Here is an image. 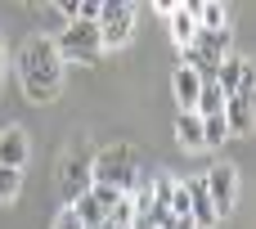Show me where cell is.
<instances>
[{
  "label": "cell",
  "instance_id": "6da1fadb",
  "mask_svg": "<svg viewBox=\"0 0 256 229\" xmlns=\"http://www.w3.org/2000/svg\"><path fill=\"white\" fill-rule=\"evenodd\" d=\"M18 76H22V90H27V99H32V104H50V99L58 94L63 63H58V54H54V40H50V36H32V40H27Z\"/></svg>",
  "mask_w": 256,
  "mask_h": 229
},
{
  "label": "cell",
  "instance_id": "9a60e30c",
  "mask_svg": "<svg viewBox=\"0 0 256 229\" xmlns=\"http://www.w3.org/2000/svg\"><path fill=\"white\" fill-rule=\"evenodd\" d=\"M104 225H117V229H130V225H135V207H130V194H126L117 207H108V220H104Z\"/></svg>",
  "mask_w": 256,
  "mask_h": 229
},
{
  "label": "cell",
  "instance_id": "5bb4252c",
  "mask_svg": "<svg viewBox=\"0 0 256 229\" xmlns=\"http://www.w3.org/2000/svg\"><path fill=\"white\" fill-rule=\"evenodd\" d=\"M234 135H230V126H225V117H202V148H220V144H230Z\"/></svg>",
  "mask_w": 256,
  "mask_h": 229
},
{
  "label": "cell",
  "instance_id": "d6986e66",
  "mask_svg": "<svg viewBox=\"0 0 256 229\" xmlns=\"http://www.w3.org/2000/svg\"><path fill=\"white\" fill-rule=\"evenodd\" d=\"M58 14H63L68 22H76V0H63V4H58Z\"/></svg>",
  "mask_w": 256,
  "mask_h": 229
},
{
  "label": "cell",
  "instance_id": "5b68a950",
  "mask_svg": "<svg viewBox=\"0 0 256 229\" xmlns=\"http://www.w3.org/2000/svg\"><path fill=\"white\" fill-rule=\"evenodd\" d=\"M202 184H207V198H212L216 216H230V212H234V194H238L234 166H212V171L202 176Z\"/></svg>",
  "mask_w": 256,
  "mask_h": 229
},
{
  "label": "cell",
  "instance_id": "e0dca14e",
  "mask_svg": "<svg viewBox=\"0 0 256 229\" xmlns=\"http://www.w3.org/2000/svg\"><path fill=\"white\" fill-rule=\"evenodd\" d=\"M153 207H166V212H171V180H166V176L153 184Z\"/></svg>",
  "mask_w": 256,
  "mask_h": 229
},
{
  "label": "cell",
  "instance_id": "4fadbf2b",
  "mask_svg": "<svg viewBox=\"0 0 256 229\" xmlns=\"http://www.w3.org/2000/svg\"><path fill=\"white\" fill-rule=\"evenodd\" d=\"M189 45H198V50H207V54L225 58V54H230V27H225V32H194V40H189Z\"/></svg>",
  "mask_w": 256,
  "mask_h": 229
},
{
  "label": "cell",
  "instance_id": "7c38bea8",
  "mask_svg": "<svg viewBox=\"0 0 256 229\" xmlns=\"http://www.w3.org/2000/svg\"><path fill=\"white\" fill-rule=\"evenodd\" d=\"M176 135H180V148H202V117H194V112H180L176 117Z\"/></svg>",
  "mask_w": 256,
  "mask_h": 229
},
{
  "label": "cell",
  "instance_id": "277c9868",
  "mask_svg": "<svg viewBox=\"0 0 256 229\" xmlns=\"http://www.w3.org/2000/svg\"><path fill=\"white\" fill-rule=\"evenodd\" d=\"M212 81L220 86V94H225V99H230V94H252V68H248V58L225 54V58H220V68L212 72Z\"/></svg>",
  "mask_w": 256,
  "mask_h": 229
},
{
  "label": "cell",
  "instance_id": "30bf717a",
  "mask_svg": "<svg viewBox=\"0 0 256 229\" xmlns=\"http://www.w3.org/2000/svg\"><path fill=\"white\" fill-rule=\"evenodd\" d=\"M198 90H202V76L194 68H176V104H180V112H194Z\"/></svg>",
  "mask_w": 256,
  "mask_h": 229
},
{
  "label": "cell",
  "instance_id": "9c48e42d",
  "mask_svg": "<svg viewBox=\"0 0 256 229\" xmlns=\"http://www.w3.org/2000/svg\"><path fill=\"white\" fill-rule=\"evenodd\" d=\"M184 189H189V207H194L189 216H194V225H198V229H212L220 216H216V207H212V198H207V184H202V180H189Z\"/></svg>",
  "mask_w": 256,
  "mask_h": 229
},
{
  "label": "cell",
  "instance_id": "3957f363",
  "mask_svg": "<svg viewBox=\"0 0 256 229\" xmlns=\"http://www.w3.org/2000/svg\"><path fill=\"white\" fill-rule=\"evenodd\" d=\"M99 40H104V50H117V45H126V36H130V27H135V9L130 4H122V0H104L99 4Z\"/></svg>",
  "mask_w": 256,
  "mask_h": 229
},
{
  "label": "cell",
  "instance_id": "8992f818",
  "mask_svg": "<svg viewBox=\"0 0 256 229\" xmlns=\"http://www.w3.org/2000/svg\"><path fill=\"white\" fill-rule=\"evenodd\" d=\"M225 126L230 135H252V122H256V108H252V94H230L225 99Z\"/></svg>",
  "mask_w": 256,
  "mask_h": 229
},
{
  "label": "cell",
  "instance_id": "7a4b0ae2",
  "mask_svg": "<svg viewBox=\"0 0 256 229\" xmlns=\"http://www.w3.org/2000/svg\"><path fill=\"white\" fill-rule=\"evenodd\" d=\"M99 50H104V40H99L94 22H68L58 32V40H54V54L68 58V63H94Z\"/></svg>",
  "mask_w": 256,
  "mask_h": 229
},
{
  "label": "cell",
  "instance_id": "ac0fdd59",
  "mask_svg": "<svg viewBox=\"0 0 256 229\" xmlns=\"http://www.w3.org/2000/svg\"><path fill=\"white\" fill-rule=\"evenodd\" d=\"M54 229H81V220H76L72 212H58V220H54Z\"/></svg>",
  "mask_w": 256,
  "mask_h": 229
},
{
  "label": "cell",
  "instance_id": "2e32d148",
  "mask_svg": "<svg viewBox=\"0 0 256 229\" xmlns=\"http://www.w3.org/2000/svg\"><path fill=\"white\" fill-rule=\"evenodd\" d=\"M18 189H22V171L0 166V202H14V198H18Z\"/></svg>",
  "mask_w": 256,
  "mask_h": 229
},
{
  "label": "cell",
  "instance_id": "44dd1931",
  "mask_svg": "<svg viewBox=\"0 0 256 229\" xmlns=\"http://www.w3.org/2000/svg\"><path fill=\"white\" fill-rule=\"evenodd\" d=\"M194 229H198V225H194Z\"/></svg>",
  "mask_w": 256,
  "mask_h": 229
},
{
  "label": "cell",
  "instance_id": "ba28073f",
  "mask_svg": "<svg viewBox=\"0 0 256 229\" xmlns=\"http://www.w3.org/2000/svg\"><path fill=\"white\" fill-rule=\"evenodd\" d=\"M166 22H171V36H176V45L184 50L189 40H194V32H198V14H194V4H166Z\"/></svg>",
  "mask_w": 256,
  "mask_h": 229
},
{
  "label": "cell",
  "instance_id": "ffe728a7",
  "mask_svg": "<svg viewBox=\"0 0 256 229\" xmlns=\"http://www.w3.org/2000/svg\"><path fill=\"white\" fill-rule=\"evenodd\" d=\"M0 76H4V54H0Z\"/></svg>",
  "mask_w": 256,
  "mask_h": 229
},
{
  "label": "cell",
  "instance_id": "52a82bcc",
  "mask_svg": "<svg viewBox=\"0 0 256 229\" xmlns=\"http://www.w3.org/2000/svg\"><path fill=\"white\" fill-rule=\"evenodd\" d=\"M22 162H27V130L22 126H4L0 130V166L22 171Z\"/></svg>",
  "mask_w": 256,
  "mask_h": 229
},
{
  "label": "cell",
  "instance_id": "8fae6325",
  "mask_svg": "<svg viewBox=\"0 0 256 229\" xmlns=\"http://www.w3.org/2000/svg\"><path fill=\"white\" fill-rule=\"evenodd\" d=\"M68 212H72V216L81 220V229H104V220H108V212H104V207H99V202H94V198H90L86 189L76 194V202H72Z\"/></svg>",
  "mask_w": 256,
  "mask_h": 229
}]
</instances>
